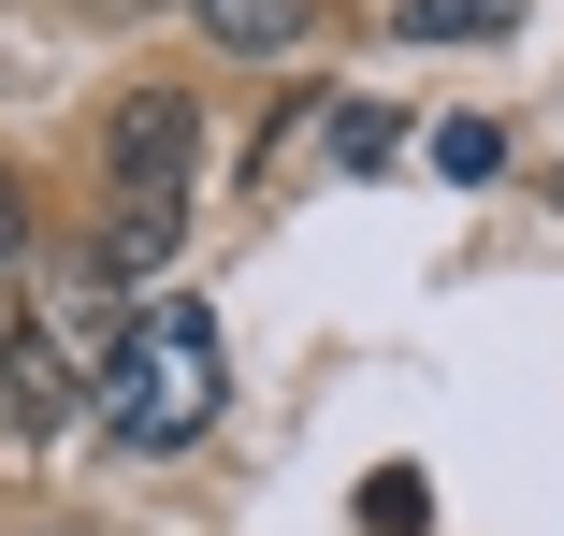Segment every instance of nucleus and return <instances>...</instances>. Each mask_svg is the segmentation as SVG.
I'll return each mask as SVG.
<instances>
[{"label":"nucleus","mask_w":564,"mask_h":536,"mask_svg":"<svg viewBox=\"0 0 564 536\" xmlns=\"http://www.w3.org/2000/svg\"><path fill=\"white\" fill-rule=\"evenodd\" d=\"M87 420H101L131 464L203 450L217 420H232V349H217V319H203L188 290L131 304V319H117V349H101V377H87Z\"/></svg>","instance_id":"obj_1"},{"label":"nucleus","mask_w":564,"mask_h":536,"mask_svg":"<svg viewBox=\"0 0 564 536\" xmlns=\"http://www.w3.org/2000/svg\"><path fill=\"white\" fill-rule=\"evenodd\" d=\"M188 160H203L188 87H131L117 117H101V174H117V189H174V203H188Z\"/></svg>","instance_id":"obj_2"},{"label":"nucleus","mask_w":564,"mask_h":536,"mask_svg":"<svg viewBox=\"0 0 564 536\" xmlns=\"http://www.w3.org/2000/svg\"><path fill=\"white\" fill-rule=\"evenodd\" d=\"M87 406V377H73V349L44 334V319H15V304H0V436H58V420Z\"/></svg>","instance_id":"obj_3"},{"label":"nucleus","mask_w":564,"mask_h":536,"mask_svg":"<svg viewBox=\"0 0 564 536\" xmlns=\"http://www.w3.org/2000/svg\"><path fill=\"white\" fill-rule=\"evenodd\" d=\"M174 189H101V276H160L174 261Z\"/></svg>","instance_id":"obj_4"},{"label":"nucleus","mask_w":564,"mask_h":536,"mask_svg":"<svg viewBox=\"0 0 564 536\" xmlns=\"http://www.w3.org/2000/svg\"><path fill=\"white\" fill-rule=\"evenodd\" d=\"M188 15H203V44H217V58H290L318 0H188Z\"/></svg>","instance_id":"obj_5"},{"label":"nucleus","mask_w":564,"mask_h":536,"mask_svg":"<svg viewBox=\"0 0 564 536\" xmlns=\"http://www.w3.org/2000/svg\"><path fill=\"white\" fill-rule=\"evenodd\" d=\"M434 174L492 189V174H507V131H492V117H434Z\"/></svg>","instance_id":"obj_6"},{"label":"nucleus","mask_w":564,"mask_h":536,"mask_svg":"<svg viewBox=\"0 0 564 536\" xmlns=\"http://www.w3.org/2000/svg\"><path fill=\"white\" fill-rule=\"evenodd\" d=\"M362 522H377V536H420V522H434V479H420V464H377V479H362Z\"/></svg>","instance_id":"obj_7"},{"label":"nucleus","mask_w":564,"mask_h":536,"mask_svg":"<svg viewBox=\"0 0 564 536\" xmlns=\"http://www.w3.org/2000/svg\"><path fill=\"white\" fill-rule=\"evenodd\" d=\"M405 146V117H391V101H333V160H348V174H377Z\"/></svg>","instance_id":"obj_8"},{"label":"nucleus","mask_w":564,"mask_h":536,"mask_svg":"<svg viewBox=\"0 0 564 536\" xmlns=\"http://www.w3.org/2000/svg\"><path fill=\"white\" fill-rule=\"evenodd\" d=\"M521 0H405V44H464V30H507Z\"/></svg>","instance_id":"obj_9"},{"label":"nucleus","mask_w":564,"mask_h":536,"mask_svg":"<svg viewBox=\"0 0 564 536\" xmlns=\"http://www.w3.org/2000/svg\"><path fill=\"white\" fill-rule=\"evenodd\" d=\"M30 247H44V233H30V174H0V304H15V276H30Z\"/></svg>","instance_id":"obj_10"},{"label":"nucleus","mask_w":564,"mask_h":536,"mask_svg":"<svg viewBox=\"0 0 564 536\" xmlns=\"http://www.w3.org/2000/svg\"><path fill=\"white\" fill-rule=\"evenodd\" d=\"M87 15H117V30H131V15H160V0H87Z\"/></svg>","instance_id":"obj_11"},{"label":"nucleus","mask_w":564,"mask_h":536,"mask_svg":"<svg viewBox=\"0 0 564 536\" xmlns=\"http://www.w3.org/2000/svg\"><path fill=\"white\" fill-rule=\"evenodd\" d=\"M550 218H564V174H550Z\"/></svg>","instance_id":"obj_12"},{"label":"nucleus","mask_w":564,"mask_h":536,"mask_svg":"<svg viewBox=\"0 0 564 536\" xmlns=\"http://www.w3.org/2000/svg\"><path fill=\"white\" fill-rule=\"evenodd\" d=\"M30 536H73V522H30Z\"/></svg>","instance_id":"obj_13"}]
</instances>
